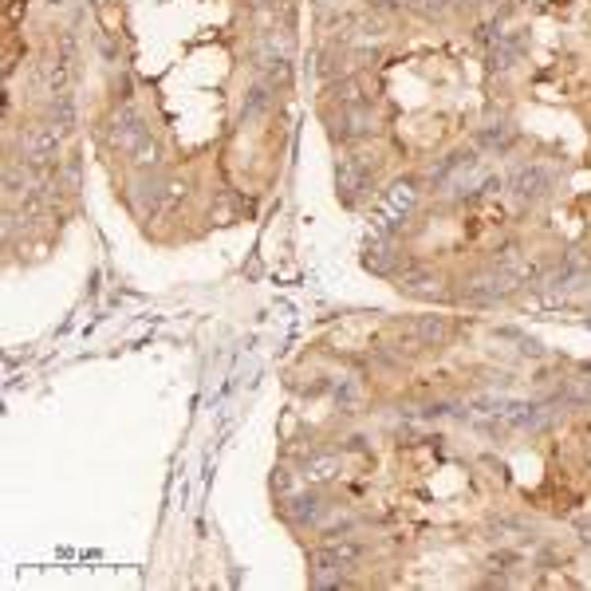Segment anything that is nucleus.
Listing matches in <instances>:
<instances>
[{"label": "nucleus", "instance_id": "1", "mask_svg": "<svg viewBox=\"0 0 591 591\" xmlns=\"http://www.w3.org/2000/svg\"><path fill=\"white\" fill-rule=\"evenodd\" d=\"M280 505H284V509H280L284 521L292 528H320L331 513H335V505L320 493V485H300V489L284 493Z\"/></svg>", "mask_w": 591, "mask_h": 591}, {"label": "nucleus", "instance_id": "2", "mask_svg": "<svg viewBox=\"0 0 591 591\" xmlns=\"http://www.w3.org/2000/svg\"><path fill=\"white\" fill-rule=\"evenodd\" d=\"M418 201H422L418 182H414V178H398L391 190L383 194V205H379V233L391 237V229L394 225H402V221L418 209Z\"/></svg>", "mask_w": 591, "mask_h": 591}, {"label": "nucleus", "instance_id": "3", "mask_svg": "<svg viewBox=\"0 0 591 591\" xmlns=\"http://www.w3.org/2000/svg\"><path fill=\"white\" fill-rule=\"evenodd\" d=\"M331 138L335 142H363L375 134V115L371 103H355V107H328Z\"/></svg>", "mask_w": 591, "mask_h": 591}, {"label": "nucleus", "instance_id": "4", "mask_svg": "<svg viewBox=\"0 0 591 591\" xmlns=\"http://www.w3.org/2000/svg\"><path fill=\"white\" fill-rule=\"evenodd\" d=\"M509 190H513V197L521 205H540V201H548V194L556 190V174L548 166H540V162H525V166L513 170Z\"/></svg>", "mask_w": 591, "mask_h": 591}, {"label": "nucleus", "instance_id": "5", "mask_svg": "<svg viewBox=\"0 0 591 591\" xmlns=\"http://www.w3.org/2000/svg\"><path fill=\"white\" fill-rule=\"evenodd\" d=\"M335 186H339V194L347 205H355L359 197H367L375 190V166H367L359 154H351V158H343L339 162V170H335Z\"/></svg>", "mask_w": 591, "mask_h": 591}, {"label": "nucleus", "instance_id": "6", "mask_svg": "<svg viewBox=\"0 0 591 591\" xmlns=\"http://www.w3.org/2000/svg\"><path fill=\"white\" fill-rule=\"evenodd\" d=\"M60 138H64V131H60L56 123L28 127V131H24V138H20V146H24V158H28L32 166H48V162L56 158V150H60Z\"/></svg>", "mask_w": 591, "mask_h": 591}, {"label": "nucleus", "instance_id": "7", "mask_svg": "<svg viewBox=\"0 0 591 591\" xmlns=\"http://www.w3.org/2000/svg\"><path fill=\"white\" fill-rule=\"evenodd\" d=\"M339 469H343V461L335 450H308L304 458H300V485H328L339 477Z\"/></svg>", "mask_w": 591, "mask_h": 591}, {"label": "nucleus", "instance_id": "8", "mask_svg": "<svg viewBox=\"0 0 591 591\" xmlns=\"http://www.w3.org/2000/svg\"><path fill=\"white\" fill-rule=\"evenodd\" d=\"M142 138H150V127H146V119H142L134 107H127V111L111 123V134H107V142H111L119 154H131Z\"/></svg>", "mask_w": 591, "mask_h": 591}, {"label": "nucleus", "instance_id": "9", "mask_svg": "<svg viewBox=\"0 0 591 591\" xmlns=\"http://www.w3.org/2000/svg\"><path fill=\"white\" fill-rule=\"evenodd\" d=\"M410 335H414L418 347H446L450 335H454V328H450L446 316H422V320L410 324Z\"/></svg>", "mask_w": 591, "mask_h": 591}, {"label": "nucleus", "instance_id": "10", "mask_svg": "<svg viewBox=\"0 0 591 591\" xmlns=\"http://www.w3.org/2000/svg\"><path fill=\"white\" fill-rule=\"evenodd\" d=\"M477 146L485 150V154H509L513 146H517V127H509V123H489V127H481L477 131Z\"/></svg>", "mask_w": 591, "mask_h": 591}, {"label": "nucleus", "instance_id": "11", "mask_svg": "<svg viewBox=\"0 0 591 591\" xmlns=\"http://www.w3.org/2000/svg\"><path fill=\"white\" fill-rule=\"evenodd\" d=\"M276 103V83H268V79H257L249 91H245V103H241V119H261L264 111Z\"/></svg>", "mask_w": 591, "mask_h": 591}, {"label": "nucleus", "instance_id": "12", "mask_svg": "<svg viewBox=\"0 0 591 591\" xmlns=\"http://www.w3.org/2000/svg\"><path fill=\"white\" fill-rule=\"evenodd\" d=\"M335 402H339V410H347V406H355L359 398H363V383L359 379H339L335 383Z\"/></svg>", "mask_w": 591, "mask_h": 591}, {"label": "nucleus", "instance_id": "13", "mask_svg": "<svg viewBox=\"0 0 591 591\" xmlns=\"http://www.w3.org/2000/svg\"><path fill=\"white\" fill-rule=\"evenodd\" d=\"M343 450H347V454H367V438H363V434H351V438L343 442Z\"/></svg>", "mask_w": 591, "mask_h": 591}, {"label": "nucleus", "instance_id": "14", "mask_svg": "<svg viewBox=\"0 0 591 591\" xmlns=\"http://www.w3.org/2000/svg\"><path fill=\"white\" fill-rule=\"evenodd\" d=\"M576 532H580V544H588L591 548V517H584V521L576 525Z\"/></svg>", "mask_w": 591, "mask_h": 591}]
</instances>
